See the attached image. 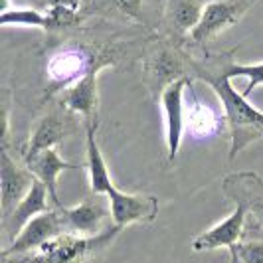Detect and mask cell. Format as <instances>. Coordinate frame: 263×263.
Here are the masks:
<instances>
[{
	"label": "cell",
	"instance_id": "cell-16",
	"mask_svg": "<svg viewBox=\"0 0 263 263\" xmlns=\"http://www.w3.org/2000/svg\"><path fill=\"white\" fill-rule=\"evenodd\" d=\"M53 204H52V198L48 194V188L42 184L40 180L34 182L32 190L26 194V198L14 208V212L2 220V236L6 239V246H10L16 236L24 230V226L34 220L36 216L44 214V212L52 210ZM4 246V248H6Z\"/></svg>",
	"mask_w": 263,
	"mask_h": 263
},
{
	"label": "cell",
	"instance_id": "cell-5",
	"mask_svg": "<svg viewBox=\"0 0 263 263\" xmlns=\"http://www.w3.org/2000/svg\"><path fill=\"white\" fill-rule=\"evenodd\" d=\"M166 0H83V20L121 22L146 34H162V16Z\"/></svg>",
	"mask_w": 263,
	"mask_h": 263
},
{
	"label": "cell",
	"instance_id": "cell-2",
	"mask_svg": "<svg viewBox=\"0 0 263 263\" xmlns=\"http://www.w3.org/2000/svg\"><path fill=\"white\" fill-rule=\"evenodd\" d=\"M85 127V155H87V174L93 194H105L109 198L111 222L119 228L133 224H153L158 216V198L151 194H129L119 190L103 158L97 143L99 123H83Z\"/></svg>",
	"mask_w": 263,
	"mask_h": 263
},
{
	"label": "cell",
	"instance_id": "cell-13",
	"mask_svg": "<svg viewBox=\"0 0 263 263\" xmlns=\"http://www.w3.org/2000/svg\"><path fill=\"white\" fill-rule=\"evenodd\" d=\"M60 212L64 216L67 234H78V236H95L103 232L107 220H111V208L109 202H101L97 194L95 198L87 196L81 200L78 206H60Z\"/></svg>",
	"mask_w": 263,
	"mask_h": 263
},
{
	"label": "cell",
	"instance_id": "cell-21",
	"mask_svg": "<svg viewBox=\"0 0 263 263\" xmlns=\"http://www.w3.org/2000/svg\"><path fill=\"white\" fill-rule=\"evenodd\" d=\"M234 250L241 263H263V239H241Z\"/></svg>",
	"mask_w": 263,
	"mask_h": 263
},
{
	"label": "cell",
	"instance_id": "cell-11",
	"mask_svg": "<svg viewBox=\"0 0 263 263\" xmlns=\"http://www.w3.org/2000/svg\"><path fill=\"white\" fill-rule=\"evenodd\" d=\"M226 117L224 111L206 103L194 87V79L188 81L184 97V129L194 139H210L224 131Z\"/></svg>",
	"mask_w": 263,
	"mask_h": 263
},
{
	"label": "cell",
	"instance_id": "cell-8",
	"mask_svg": "<svg viewBox=\"0 0 263 263\" xmlns=\"http://www.w3.org/2000/svg\"><path fill=\"white\" fill-rule=\"evenodd\" d=\"M76 125H78V115L67 111L66 107L58 101H55V105L52 103L50 109L38 119L28 141L20 146V158L28 160L48 148H55L66 137H69L76 131Z\"/></svg>",
	"mask_w": 263,
	"mask_h": 263
},
{
	"label": "cell",
	"instance_id": "cell-14",
	"mask_svg": "<svg viewBox=\"0 0 263 263\" xmlns=\"http://www.w3.org/2000/svg\"><path fill=\"white\" fill-rule=\"evenodd\" d=\"M246 220H248V214L241 206H236L234 212L220 220L218 224H214L212 228L204 230L202 234H198L190 248L196 253H204V251H214V250H230L237 246L241 239H243V232H246Z\"/></svg>",
	"mask_w": 263,
	"mask_h": 263
},
{
	"label": "cell",
	"instance_id": "cell-22",
	"mask_svg": "<svg viewBox=\"0 0 263 263\" xmlns=\"http://www.w3.org/2000/svg\"><path fill=\"white\" fill-rule=\"evenodd\" d=\"M40 4V10H48V8H55V6H66L71 8L76 12H81V6H83V0H36Z\"/></svg>",
	"mask_w": 263,
	"mask_h": 263
},
{
	"label": "cell",
	"instance_id": "cell-10",
	"mask_svg": "<svg viewBox=\"0 0 263 263\" xmlns=\"http://www.w3.org/2000/svg\"><path fill=\"white\" fill-rule=\"evenodd\" d=\"M36 182V176L24 162L12 157L10 148H0V216L8 218L14 208L26 198Z\"/></svg>",
	"mask_w": 263,
	"mask_h": 263
},
{
	"label": "cell",
	"instance_id": "cell-18",
	"mask_svg": "<svg viewBox=\"0 0 263 263\" xmlns=\"http://www.w3.org/2000/svg\"><path fill=\"white\" fill-rule=\"evenodd\" d=\"M22 162L36 176V180H40L48 188V194L52 198L53 208L64 206L60 196H58V176L64 171H83V168H87V162L81 164V162H67V160H64L55 148H48V151L28 158V160H22Z\"/></svg>",
	"mask_w": 263,
	"mask_h": 263
},
{
	"label": "cell",
	"instance_id": "cell-4",
	"mask_svg": "<svg viewBox=\"0 0 263 263\" xmlns=\"http://www.w3.org/2000/svg\"><path fill=\"white\" fill-rule=\"evenodd\" d=\"M121 232L123 228L109 222L105 230L95 236L62 234L44 243L38 251L18 259H10L8 263H93L105 253Z\"/></svg>",
	"mask_w": 263,
	"mask_h": 263
},
{
	"label": "cell",
	"instance_id": "cell-15",
	"mask_svg": "<svg viewBox=\"0 0 263 263\" xmlns=\"http://www.w3.org/2000/svg\"><path fill=\"white\" fill-rule=\"evenodd\" d=\"M55 101L83 119V123H99V71H91L79 79Z\"/></svg>",
	"mask_w": 263,
	"mask_h": 263
},
{
	"label": "cell",
	"instance_id": "cell-12",
	"mask_svg": "<svg viewBox=\"0 0 263 263\" xmlns=\"http://www.w3.org/2000/svg\"><path fill=\"white\" fill-rule=\"evenodd\" d=\"M188 79H180L168 85L164 93L160 95L158 103L162 107L164 113V133H166V158L168 162H174L178 157V151L182 145V135L184 129V97H186V85Z\"/></svg>",
	"mask_w": 263,
	"mask_h": 263
},
{
	"label": "cell",
	"instance_id": "cell-3",
	"mask_svg": "<svg viewBox=\"0 0 263 263\" xmlns=\"http://www.w3.org/2000/svg\"><path fill=\"white\" fill-rule=\"evenodd\" d=\"M141 67L145 89L158 101L168 85L190 78V48L164 34H155L146 42Z\"/></svg>",
	"mask_w": 263,
	"mask_h": 263
},
{
	"label": "cell",
	"instance_id": "cell-9",
	"mask_svg": "<svg viewBox=\"0 0 263 263\" xmlns=\"http://www.w3.org/2000/svg\"><path fill=\"white\" fill-rule=\"evenodd\" d=\"M62 234H67V228L60 208H52V210L44 212V214L36 216L34 220H30L24 226V230L16 236L12 243L2 250L0 261L8 263L10 259L30 255V253L38 251L44 243L52 241L53 237L62 236Z\"/></svg>",
	"mask_w": 263,
	"mask_h": 263
},
{
	"label": "cell",
	"instance_id": "cell-17",
	"mask_svg": "<svg viewBox=\"0 0 263 263\" xmlns=\"http://www.w3.org/2000/svg\"><path fill=\"white\" fill-rule=\"evenodd\" d=\"M206 8L204 0H166L162 16V34L186 44Z\"/></svg>",
	"mask_w": 263,
	"mask_h": 263
},
{
	"label": "cell",
	"instance_id": "cell-20",
	"mask_svg": "<svg viewBox=\"0 0 263 263\" xmlns=\"http://www.w3.org/2000/svg\"><path fill=\"white\" fill-rule=\"evenodd\" d=\"M230 76L232 78H246L248 79V85L243 89V95L250 97L253 89L261 87L263 85V62L259 64H241L234 60L232 66H230Z\"/></svg>",
	"mask_w": 263,
	"mask_h": 263
},
{
	"label": "cell",
	"instance_id": "cell-19",
	"mask_svg": "<svg viewBox=\"0 0 263 263\" xmlns=\"http://www.w3.org/2000/svg\"><path fill=\"white\" fill-rule=\"evenodd\" d=\"M0 26H26V28H38L48 34L50 30V20L46 12L38 8H8L0 12Z\"/></svg>",
	"mask_w": 263,
	"mask_h": 263
},
{
	"label": "cell",
	"instance_id": "cell-6",
	"mask_svg": "<svg viewBox=\"0 0 263 263\" xmlns=\"http://www.w3.org/2000/svg\"><path fill=\"white\" fill-rule=\"evenodd\" d=\"M228 200L241 206L248 220L243 239H263V178L257 172H232L222 180Z\"/></svg>",
	"mask_w": 263,
	"mask_h": 263
},
{
	"label": "cell",
	"instance_id": "cell-1",
	"mask_svg": "<svg viewBox=\"0 0 263 263\" xmlns=\"http://www.w3.org/2000/svg\"><path fill=\"white\" fill-rule=\"evenodd\" d=\"M237 60V48L228 52H200L190 50V78L202 81L216 93L226 125L230 131V160L248 148L251 143L263 139V111L253 107L243 93L232 85L230 66Z\"/></svg>",
	"mask_w": 263,
	"mask_h": 263
},
{
	"label": "cell",
	"instance_id": "cell-23",
	"mask_svg": "<svg viewBox=\"0 0 263 263\" xmlns=\"http://www.w3.org/2000/svg\"><path fill=\"white\" fill-rule=\"evenodd\" d=\"M230 257H228V263H241V259H239V255H237V251L234 250V248H230Z\"/></svg>",
	"mask_w": 263,
	"mask_h": 263
},
{
	"label": "cell",
	"instance_id": "cell-7",
	"mask_svg": "<svg viewBox=\"0 0 263 263\" xmlns=\"http://www.w3.org/2000/svg\"><path fill=\"white\" fill-rule=\"evenodd\" d=\"M257 4V0H212L206 2V8L198 26L190 32L186 40L188 48H202L210 40L220 36L228 28L236 26L237 22Z\"/></svg>",
	"mask_w": 263,
	"mask_h": 263
}]
</instances>
